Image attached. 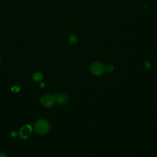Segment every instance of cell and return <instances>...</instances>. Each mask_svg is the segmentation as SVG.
Listing matches in <instances>:
<instances>
[{
  "label": "cell",
  "instance_id": "7",
  "mask_svg": "<svg viewBox=\"0 0 157 157\" xmlns=\"http://www.w3.org/2000/svg\"><path fill=\"white\" fill-rule=\"evenodd\" d=\"M114 67L112 64H107L106 66H105V70L108 72H111L113 71Z\"/></svg>",
  "mask_w": 157,
  "mask_h": 157
},
{
  "label": "cell",
  "instance_id": "8",
  "mask_svg": "<svg viewBox=\"0 0 157 157\" xmlns=\"http://www.w3.org/2000/svg\"><path fill=\"white\" fill-rule=\"evenodd\" d=\"M70 39V42L71 44H75L77 41V39L76 37V36H75L74 35H71L69 37Z\"/></svg>",
  "mask_w": 157,
  "mask_h": 157
},
{
  "label": "cell",
  "instance_id": "13",
  "mask_svg": "<svg viewBox=\"0 0 157 157\" xmlns=\"http://www.w3.org/2000/svg\"><path fill=\"white\" fill-rule=\"evenodd\" d=\"M40 85V87H42V88H44V87L45 86V83H43V82H41Z\"/></svg>",
  "mask_w": 157,
  "mask_h": 157
},
{
  "label": "cell",
  "instance_id": "12",
  "mask_svg": "<svg viewBox=\"0 0 157 157\" xmlns=\"http://www.w3.org/2000/svg\"><path fill=\"white\" fill-rule=\"evenodd\" d=\"M0 157H8V156L4 153H0Z\"/></svg>",
  "mask_w": 157,
  "mask_h": 157
},
{
  "label": "cell",
  "instance_id": "2",
  "mask_svg": "<svg viewBox=\"0 0 157 157\" xmlns=\"http://www.w3.org/2000/svg\"><path fill=\"white\" fill-rule=\"evenodd\" d=\"M105 66L100 62H94L90 67V72L96 76H99L105 72Z\"/></svg>",
  "mask_w": 157,
  "mask_h": 157
},
{
  "label": "cell",
  "instance_id": "4",
  "mask_svg": "<svg viewBox=\"0 0 157 157\" xmlns=\"http://www.w3.org/2000/svg\"><path fill=\"white\" fill-rule=\"evenodd\" d=\"M32 133V128L29 124L24 125L20 130L18 135L22 139H26L28 138Z\"/></svg>",
  "mask_w": 157,
  "mask_h": 157
},
{
  "label": "cell",
  "instance_id": "5",
  "mask_svg": "<svg viewBox=\"0 0 157 157\" xmlns=\"http://www.w3.org/2000/svg\"><path fill=\"white\" fill-rule=\"evenodd\" d=\"M55 101L60 104V105H63L66 104L69 99V96L66 94H55Z\"/></svg>",
  "mask_w": 157,
  "mask_h": 157
},
{
  "label": "cell",
  "instance_id": "6",
  "mask_svg": "<svg viewBox=\"0 0 157 157\" xmlns=\"http://www.w3.org/2000/svg\"><path fill=\"white\" fill-rule=\"evenodd\" d=\"M33 78L34 80H35L36 82H39V81H41L42 80L43 76H42V74L41 73L36 72L33 75Z\"/></svg>",
  "mask_w": 157,
  "mask_h": 157
},
{
  "label": "cell",
  "instance_id": "11",
  "mask_svg": "<svg viewBox=\"0 0 157 157\" xmlns=\"http://www.w3.org/2000/svg\"><path fill=\"white\" fill-rule=\"evenodd\" d=\"M10 135H11V136H12V137H15V136H17V132H16L15 131H12V132H10Z\"/></svg>",
  "mask_w": 157,
  "mask_h": 157
},
{
  "label": "cell",
  "instance_id": "3",
  "mask_svg": "<svg viewBox=\"0 0 157 157\" xmlns=\"http://www.w3.org/2000/svg\"><path fill=\"white\" fill-rule=\"evenodd\" d=\"M40 102L42 106L45 107H51L54 105L55 102V97L52 95L45 94L42 96Z\"/></svg>",
  "mask_w": 157,
  "mask_h": 157
},
{
  "label": "cell",
  "instance_id": "9",
  "mask_svg": "<svg viewBox=\"0 0 157 157\" xmlns=\"http://www.w3.org/2000/svg\"><path fill=\"white\" fill-rule=\"evenodd\" d=\"M11 90H12V91L13 92H17V91H19L20 88H19L18 86H13V87L12 88Z\"/></svg>",
  "mask_w": 157,
  "mask_h": 157
},
{
  "label": "cell",
  "instance_id": "1",
  "mask_svg": "<svg viewBox=\"0 0 157 157\" xmlns=\"http://www.w3.org/2000/svg\"><path fill=\"white\" fill-rule=\"evenodd\" d=\"M50 129L48 122L44 119L37 120L34 124V130L39 135H44L47 134Z\"/></svg>",
  "mask_w": 157,
  "mask_h": 157
},
{
  "label": "cell",
  "instance_id": "10",
  "mask_svg": "<svg viewBox=\"0 0 157 157\" xmlns=\"http://www.w3.org/2000/svg\"><path fill=\"white\" fill-rule=\"evenodd\" d=\"M145 66L146 68L148 69L150 68V64L148 63V61H145Z\"/></svg>",
  "mask_w": 157,
  "mask_h": 157
}]
</instances>
